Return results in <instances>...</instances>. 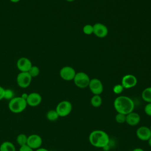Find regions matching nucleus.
I'll use <instances>...</instances> for the list:
<instances>
[{"instance_id":"obj_1","label":"nucleus","mask_w":151,"mask_h":151,"mask_svg":"<svg viewBox=\"0 0 151 151\" xmlns=\"http://www.w3.org/2000/svg\"><path fill=\"white\" fill-rule=\"evenodd\" d=\"M113 106L117 113L127 114L133 111L134 104L132 99L125 96H120L115 99Z\"/></svg>"},{"instance_id":"obj_2","label":"nucleus","mask_w":151,"mask_h":151,"mask_svg":"<svg viewBox=\"0 0 151 151\" xmlns=\"http://www.w3.org/2000/svg\"><path fill=\"white\" fill-rule=\"evenodd\" d=\"M88 140L93 146L103 148L109 144L110 137L106 132L101 130H95L90 133Z\"/></svg>"},{"instance_id":"obj_3","label":"nucleus","mask_w":151,"mask_h":151,"mask_svg":"<svg viewBox=\"0 0 151 151\" xmlns=\"http://www.w3.org/2000/svg\"><path fill=\"white\" fill-rule=\"evenodd\" d=\"M27 103L25 100L20 97H14L9 100L8 108L14 113H20L27 107Z\"/></svg>"},{"instance_id":"obj_4","label":"nucleus","mask_w":151,"mask_h":151,"mask_svg":"<svg viewBox=\"0 0 151 151\" xmlns=\"http://www.w3.org/2000/svg\"><path fill=\"white\" fill-rule=\"evenodd\" d=\"M75 85L80 88H85L88 86L90 79L89 76L84 72H78L73 79Z\"/></svg>"},{"instance_id":"obj_5","label":"nucleus","mask_w":151,"mask_h":151,"mask_svg":"<svg viewBox=\"0 0 151 151\" xmlns=\"http://www.w3.org/2000/svg\"><path fill=\"white\" fill-rule=\"evenodd\" d=\"M72 104L68 100H63L60 101L56 106L55 110L59 117L67 116L72 111Z\"/></svg>"},{"instance_id":"obj_6","label":"nucleus","mask_w":151,"mask_h":151,"mask_svg":"<svg viewBox=\"0 0 151 151\" xmlns=\"http://www.w3.org/2000/svg\"><path fill=\"white\" fill-rule=\"evenodd\" d=\"M32 78L28 72H20L17 77V83L19 87L25 88L30 85Z\"/></svg>"},{"instance_id":"obj_7","label":"nucleus","mask_w":151,"mask_h":151,"mask_svg":"<svg viewBox=\"0 0 151 151\" xmlns=\"http://www.w3.org/2000/svg\"><path fill=\"white\" fill-rule=\"evenodd\" d=\"M88 87L94 95H100L103 91V85L101 81L96 78L90 79Z\"/></svg>"},{"instance_id":"obj_8","label":"nucleus","mask_w":151,"mask_h":151,"mask_svg":"<svg viewBox=\"0 0 151 151\" xmlns=\"http://www.w3.org/2000/svg\"><path fill=\"white\" fill-rule=\"evenodd\" d=\"M76 72L75 70L70 66H65L61 68L60 71V76L61 78L65 81L73 80Z\"/></svg>"},{"instance_id":"obj_9","label":"nucleus","mask_w":151,"mask_h":151,"mask_svg":"<svg viewBox=\"0 0 151 151\" xmlns=\"http://www.w3.org/2000/svg\"><path fill=\"white\" fill-rule=\"evenodd\" d=\"M42 144V139L40 136L37 134H32L28 136L27 145L34 150L41 147Z\"/></svg>"},{"instance_id":"obj_10","label":"nucleus","mask_w":151,"mask_h":151,"mask_svg":"<svg viewBox=\"0 0 151 151\" xmlns=\"http://www.w3.org/2000/svg\"><path fill=\"white\" fill-rule=\"evenodd\" d=\"M137 83V79L133 74H126L122 77L121 84L124 88L129 89L134 87Z\"/></svg>"},{"instance_id":"obj_11","label":"nucleus","mask_w":151,"mask_h":151,"mask_svg":"<svg viewBox=\"0 0 151 151\" xmlns=\"http://www.w3.org/2000/svg\"><path fill=\"white\" fill-rule=\"evenodd\" d=\"M93 34L98 38H103L106 37L108 34V28L103 24L97 22L93 25Z\"/></svg>"},{"instance_id":"obj_12","label":"nucleus","mask_w":151,"mask_h":151,"mask_svg":"<svg viewBox=\"0 0 151 151\" xmlns=\"http://www.w3.org/2000/svg\"><path fill=\"white\" fill-rule=\"evenodd\" d=\"M32 65L31 60L27 57H21L17 62V67L20 72H28Z\"/></svg>"},{"instance_id":"obj_13","label":"nucleus","mask_w":151,"mask_h":151,"mask_svg":"<svg viewBox=\"0 0 151 151\" xmlns=\"http://www.w3.org/2000/svg\"><path fill=\"white\" fill-rule=\"evenodd\" d=\"M136 136L142 141H147L151 137V132L149 127L142 126L139 127L136 132Z\"/></svg>"},{"instance_id":"obj_14","label":"nucleus","mask_w":151,"mask_h":151,"mask_svg":"<svg viewBox=\"0 0 151 151\" xmlns=\"http://www.w3.org/2000/svg\"><path fill=\"white\" fill-rule=\"evenodd\" d=\"M26 101L27 105L31 107H36L41 103L42 97L39 93L32 92L28 94Z\"/></svg>"},{"instance_id":"obj_15","label":"nucleus","mask_w":151,"mask_h":151,"mask_svg":"<svg viewBox=\"0 0 151 151\" xmlns=\"http://www.w3.org/2000/svg\"><path fill=\"white\" fill-rule=\"evenodd\" d=\"M140 121V115L132 111L127 114H126V123L131 126H134L139 123Z\"/></svg>"},{"instance_id":"obj_16","label":"nucleus","mask_w":151,"mask_h":151,"mask_svg":"<svg viewBox=\"0 0 151 151\" xmlns=\"http://www.w3.org/2000/svg\"><path fill=\"white\" fill-rule=\"evenodd\" d=\"M0 151H16L15 146L9 141H5L0 145Z\"/></svg>"},{"instance_id":"obj_17","label":"nucleus","mask_w":151,"mask_h":151,"mask_svg":"<svg viewBox=\"0 0 151 151\" xmlns=\"http://www.w3.org/2000/svg\"><path fill=\"white\" fill-rule=\"evenodd\" d=\"M142 98L147 103H151V87L145 88L142 93Z\"/></svg>"},{"instance_id":"obj_18","label":"nucleus","mask_w":151,"mask_h":151,"mask_svg":"<svg viewBox=\"0 0 151 151\" xmlns=\"http://www.w3.org/2000/svg\"><path fill=\"white\" fill-rule=\"evenodd\" d=\"M90 103L94 107H99L102 104V99L100 95H94L90 100Z\"/></svg>"},{"instance_id":"obj_19","label":"nucleus","mask_w":151,"mask_h":151,"mask_svg":"<svg viewBox=\"0 0 151 151\" xmlns=\"http://www.w3.org/2000/svg\"><path fill=\"white\" fill-rule=\"evenodd\" d=\"M46 117L49 121L54 122L58 119L59 116L55 110H50L47 111L46 114Z\"/></svg>"},{"instance_id":"obj_20","label":"nucleus","mask_w":151,"mask_h":151,"mask_svg":"<svg viewBox=\"0 0 151 151\" xmlns=\"http://www.w3.org/2000/svg\"><path fill=\"white\" fill-rule=\"evenodd\" d=\"M27 140H28V136L26 134H23V133L18 134L17 137V139H16L17 143L20 146L27 145Z\"/></svg>"},{"instance_id":"obj_21","label":"nucleus","mask_w":151,"mask_h":151,"mask_svg":"<svg viewBox=\"0 0 151 151\" xmlns=\"http://www.w3.org/2000/svg\"><path fill=\"white\" fill-rule=\"evenodd\" d=\"M29 74L31 76L32 78L38 76L40 74V69L36 65H32V67L30 68L29 71H28Z\"/></svg>"},{"instance_id":"obj_22","label":"nucleus","mask_w":151,"mask_h":151,"mask_svg":"<svg viewBox=\"0 0 151 151\" xmlns=\"http://www.w3.org/2000/svg\"><path fill=\"white\" fill-rule=\"evenodd\" d=\"M126 114L117 113L115 116V120L117 123L119 124H123L124 123H126Z\"/></svg>"},{"instance_id":"obj_23","label":"nucleus","mask_w":151,"mask_h":151,"mask_svg":"<svg viewBox=\"0 0 151 151\" xmlns=\"http://www.w3.org/2000/svg\"><path fill=\"white\" fill-rule=\"evenodd\" d=\"M83 32L86 35L93 34V26L91 24H86L83 28Z\"/></svg>"},{"instance_id":"obj_24","label":"nucleus","mask_w":151,"mask_h":151,"mask_svg":"<svg viewBox=\"0 0 151 151\" xmlns=\"http://www.w3.org/2000/svg\"><path fill=\"white\" fill-rule=\"evenodd\" d=\"M14 97V93L11 89H5L4 98L6 100H11Z\"/></svg>"},{"instance_id":"obj_25","label":"nucleus","mask_w":151,"mask_h":151,"mask_svg":"<svg viewBox=\"0 0 151 151\" xmlns=\"http://www.w3.org/2000/svg\"><path fill=\"white\" fill-rule=\"evenodd\" d=\"M124 87H123V86L121 84H118L115 85L113 88V91L114 92V93L116 94H121L123 90H124Z\"/></svg>"},{"instance_id":"obj_26","label":"nucleus","mask_w":151,"mask_h":151,"mask_svg":"<svg viewBox=\"0 0 151 151\" xmlns=\"http://www.w3.org/2000/svg\"><path fill=\"white\" fill-rule=\"evenodd\" d=\"M145 113L146 115L149 116H151V103H147L144 108Z\"/></svg>"},{"instance_id":"obj_27","label":"nucleus","mask_w":151,"mask_h":151,"mask_svg":"<svg viewBox=\"0 0 151 151\" xmlns=\"http://www.w3.org/2000/svg\"><path fill=\"white\" fill-rule=\"evenodd\" d=\"M19 151H34V150L31 148L27 145H25L20 146Z\"/></svg>"},{"instance_id":"obj_28","label":"nucleus","mask_w":151,"mask_h":151,"mask_svg":"<svg viewBox=\"0 0 151 151\" xmlns=\"http://www.w3.org/2000/svg\"><path fill=\"white\" fill-rule=\"evenodd\" d=\"M4 93H5V88H4L2 86H0V101L4 99Z\"/></svg>"},{"instance_id":"obj_29","label":"nucleus","mask_w":151,"mask_h":151,"mask_svg":"<svg viewBox=\"0 0 151 151\" xmlns=\"http://www.w3.org/2000/svg\"><path fill=\"white\" fill-rule=\"evenodd\" d=\"M28 94L24 93H22V95L21 96V97L22 99H24V100H26L27 99V97H28Z\"/></svg>"},{"instance_id":"obj_30","label":"nucleus","mask_w":151,"mask_h":151,"mask_svg":"<svg viewBox=\"0 0 151 151\" xmlns=\"http://www.w3.org/2000/svg\"><path fill=\"white\" fill-rule=\"evenodd\" d=\"M34 151H49L48 149H45V148H44V147H40L38 149H35Z\"/></svg>"},{"instance_id":"obj_31","label":"nucleus","mask_w":151,"mask_h":151,"mask_svg":"<svg viewBox=\"0 0 151 151\" xmlns=\"http://www.w3.org/2000/svg\"><path fill=\"white\" fill-rule=\"evenodd\" d=\"M132 151H145L142 148H139V147H137V148H135Z\"/></svg>"},{"instance_id":"obj_32","label":"nucleus","mask_w":151,"mask_h":151,"mask_svg":"<svg viewBox=\"0 0 151 151\" xmlns=\"http://www.w3.org/2000/svg\"><path fill=\"white\" fill-rule=\"evenodd\" d=\"M148 142V144H149V146L151 147V137L149 139V140H147Z\"/></svg>"},{"instance_id":"obj_33","label":"nucleus","mask_w":151,"mask_h":151,"mask_svg":"<svg viewBox=\"0 0 151 151\" xmlns=\"http://www.w3.org/2000/svg\"><path fill=\"white\" fill-rule=\"evenodd\" d=\"M11 2H13V3H17L19 1H20L21 0H9Z\"/></svg>"},{"instance_id":"obj_34","label":"nucleus","mask_w":151,"mask_h":151,"mask_svg":"<svg viewBox=\"0 0 151 151\" xmlns=\"http://www.w3.org/2000/svg\"><path fill=\"white\" fill-rule=\"evenodd\" d=\"M66 1H68V2H73V1H74V0H65Z\"/></svg>"},{"instance_id":"obj_35","label":"nucleus","mask_w":151,"mask_h":151,"mask_svg":"<svg viewBox=\"0 0 151 151\" xmlns=\"http://www.w3.org/2000/svg\"><path fill=\"white\" fill-rule=\"evenodd\" d=\"M149 129H150V132H151V124H150V126Z\"/></svg>"}]
</instances>
